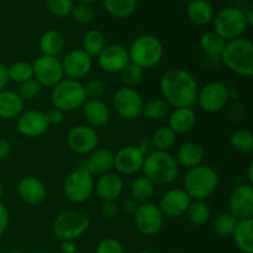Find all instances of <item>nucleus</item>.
Instances as JSON below:
<instances>
[{
  "label": "nucleus",
  "instance_id": "obj_27",
  "mask_svg": "<svg viewBox=\"0 0 253 253\" xmlns=\"http://www.w3.org/2000/svg\"><path fill=\"white\" fill-rule=\"evenodd\" d=\"M25 101L20 98L17 91H0V119L2 120H15L24 111Z\"/></svg>",
  "mask_w": 253,
  "mask_h": 253
},
{
  "label": "nucleus",
  "instance_id": "obj_12",
  "mask_svg": "<svg viewBox=\"0 0 253 253\" xmlns=\"http://www.w3.org/2000/svg\"><path fill=\"white\" fill-rule=\"evenodd\" d=\"M67 145L69 150L77 155H90L99 147V133L96 128L88 125H77L67 133Z\"/></svg>",
  "mask_w": 253,
  "mask_h": 253
},
{
  "label": "nucleus",
  "instance_id": "obj_17",
  "mask_svg": "<svg viewBox=\"0 0 253 253\" xmlns=\"http://www.w3.org/2000/svg\"><path fill=\"white\" fill-rule=\"evenodd\" d=\"M229 212L237 220L253 219V187L249 183L239 184L229 198Z\"/></svg>",
  "mask_w": 253,
  "mask_h": 253
},
{
  "label": "nucleus",
  "instance_id": "obj_10",
  "mask_svg": "<svg viewBox=\"0 0 253 253\" xmlns=\"http://www.w3.org/2000/svg\"><path fill=\"white\" fill-rule=\"evenodd\" d=\"M230 89L225 83L212 81L199 88L197 95V105L209 114L219 113L230 100Z\"/></svg>",
  "mask_w": 253,
  "mask_h": 253
},
{
  "label": "nucleus",
  "instance_id": "obj_49",
  "mask_svg": "<svg viewBox=\"0 0 253 253\" xmlns=\"http://www.w3.org/2000/svg\"><path fill=\"white\" fill-rule=\"evenodd\" d=\"M10 221V214L7 210L6 205L0 200V236H2L5 231H6L7 226H9Z\"/></svg>",
  "mask_w": 253,
  "mask_h": 253
},
{
  "label": "nucleus",
  "instance_id": "obj_23",
  "mask_svg": "<svg viewBox=\"0 0 253 253\" xmlns=\"http://www.w3.org/2000/svg\"><path fill=\"white\" fill-rule=\"evenodd\" d=\"M82 111L86 125L93 128L104 127L110 123V108L101 99H86L84 105L82 106Z\"/></svg>",
  "mask_w": 253,
  "mask_h": 253
},
{
  "label": "nucleus",
  "instance_id": "obj_52",
  "mask_svg": "<svg viewBox=\"0 0 253 253\" xmlns=\"http://www.w3.org/2000/svg\"><path fill=\"white\" fill-rule=\"evenodd\" d=\"M10 82L9 73H7V66L0 62V91L5 90L7 83Z\"/></svg>",
  "mask_w": 253,
  "mask_h": 253
},
{
  "label": "nucleus",
  "instance_id": "obj_36",
  "mask_svg": "<svg viewBox=\"0 0 253 253\" xmlns=\"http://www.w3.org/2000/svg\"><path fill=\"white\" fill-rule=\"evenodd\" d=\"M170 106L163 98H155L145 104L142 115L150 121L165 120L169 115Z\"/></svg>",
  "mask_w": 253,
  "mask_h": 253
},
{
  "label": "nucleus",
  "instance_id": "obj_48",
  "mask_svg": "<svg viewBox=\"0 0 253 253\" xmlns=\"http://www.w3.org/2000/svg\"><path fill=\"white\" fill-rule=\"evenodd\" d=\"M46 114V118H47V121H48L49 126L51 125H58V124H61L62 121L64 120V114L62 110H59V109L57 108H52L49 109Z\"/></svg>",
  "mask_w": 253,
  "mask_h": 253
},
{
  "label": "nucleus",
  "instance_id": "obj_60",
  "mask_svg": "<svg viewBox=\"0 0 253 253\" xmlns=\"http://www.w3.org/2000/svg\"><path fill=\"white\" fill-rule=\"evenodd\" d=\"M136 253H153L152 251H148V250H141V251L136 252Z\"/></svg>",
  "mask_w": 253,
  "mask_h": 253
},
{
  "label": "nucleus",
  "instance_id": "obj_22",
  "mask_svg": "<svg viewBox=\"0 0 253 253\" xmlns=\"http://www.w3.org/2000/svg\"><path fill=\"white\" fill-rule=\"evenodd\" d=\"M17 194L26 204L40 205L46 200L47 188L41 179L34 175H27L17 184Z\"/></svg>",
  "mask_w": 253,
  "mask_h": 253
},
{
  "label": "nucleus",
  "instance_id": "obj_11",
  "mask_svg": "<svg viewBox=\"0 0 253 253\" xmlns=\"http://www.w3.org/2000/svg\"><path fill=\"white\" fill-rule=\"evenodd\" d=\"M143 101L142 95L135 88L121 86L113 95V108L120 118L125 120H137L142 116Z\"/></svg>",
  "mask_w": 253,
  "mask_h": 253
},
{
  "label": "nucleus",
  "instance_id": "obj_56",
  "mask_svg": "<svg viewBox=\"0 0 253 253\" xmlns=\"http://www.w3.org/2000/svg\"><path fill=\"white\" fill-rule=\"evenodd\" d=\"M245 16H246V21H247V25L250 26H252L253 25V10L250 9L249 11L245 12Z\"/></svg>",
  "mask_w": 253,
  "mask_h": 253
},
{
  "label": "nucleus",
  "instance_id": "obj_18",
  "mask_svg": "<svg viewBox=\"0 0 253 253\" xmlns=\"http://www.w3.org/2000/svg\"><path fill=\"white\" fill-rule=\"evenodd\" d=\"M49 124L46 114L40 110L22 111L16 119V130L20 135L27 138H37L48 131Z\"/></svg>",
  "mask_w": 253,
  "mask_h": 253
},
{
  "label": "nucleus",
  "instance_id": "obj_9",
  "mask_svg": "<svg viewBox=\"0 0 253 253\" xmlns=\"http://www.w3.org/2000/svg\"><path fill=\"white\" fill-rule=\"evenodd\" d=\"M94 177L84 168L72 170L63 182L64 197L73 204H82L90 199L94 193Z\"/></svg>",
  "mask_w": 253,
  "mask_h": 253
},
{
  "label": "nucleus",
  "instance_id": "obj_2",
  "mask_svg": "<svg viewBox=\"0 0 253 253\" xmlns=\"http://www.w3.org/2000/svg\"><path fill=\"white\" fill-rule=\"evenodd\" d=\"M220 58L236 76L251 77L253 74V43L250 39L241 36L227 41Z\"/></svg>",
  "mask_w": 253,
  "mask_h": 253
},
{
  "label": "nucleus",
  "instance_id": "obj_13",
  "mask_svg": "<svg viewBox=\"0 0 253 253\" xmlns=\"http://www.w3.org/2000/svg\"><path fill=\"white\" fill-rule=\"evenodd\" d=\"M34 79L46 88H53L64 79L61 59L58 57H51L41 54L32 64Z\"/></svg>",
  "mask_w": 253,
  "mask_h": 253
},
{
  "label": "nucleus",
  "instance_id": "obj_15",
  "mask_svg": "<svg viewBox=\"0 0 253 253\" xmlns=\"http://www.w3.org/2000/svg\"><path fill=\"white\" fill-rule=\"evenodd\" d=\"M64 78L81 82L90 73L93 58L82 48L71 49L61 61Z\"/></svg>",
  "mask_w": 253,
  "mask_h": 253
},
{
  "label": "nucleus",
  "instance_id": "obj_38",
  "mask_svg": "<svg viewBox=\"0 0 253 253\" xmlns=\"http://www.w3.org/2000/svg\"><path fill=\"white\" fill-rule=\"evenodd\" d=\"M237 222H239V220L234 215L230 214L229 211L220 212L214 220V231L216 232L217 236L224 237V239L231 237Z\"/></svg>",
  "mask_w": 253,
  "mask_h": 253
},
{
  "label": "nucleus",
  "instance_id": "obj_41",
  "mask_svg": "<svg viewBox=\"0 0 253 253\" xmlns=\"http://www.w3.org/2000/svg\"><path fill=\"white\" fill-rule=\"evenodd\" d=\"M143 71L141 67H138L137 64L132 63V62H128L121 72L119 73L120 76L121 83L124 84V86H127V88H135L136 85L141 83V81L143 79Z\"/></svg>",
  "mask_w": 253,
  "mask_h": 253
},
{
  "label": "nucleus",
  "instance_id": "obj_29",
  "mask_svg": "<svg viewBox=\"0 0 253 253\" xmlns=\"http://www.w3.org/2000/svg\"><path fill=\"white\" fill-rule=\"evenodd\" d=\"M187 14L190 21L199 26L210 24L215 16L214 7L208 0H192L188 4Z\"/></svg>",
  "mask_w": 253,
  "mask_h": 253
},
{
  "label": "nucleus",
  "instance_id": "obj_4",
  "mask_svg": "<svg viewBox=\"0 0 253 253\" xmlns=\"http://www.w3.org/2000/svg\"><path fill=\"white\" fill-rule=\"evenodd\" d=\"M183 185V189L192 200H207L219 187V174L210 166H197L188 169Z\"/></svg>",
  "mask_w": 253,
  "mask_h": 253
},
{
  "label": "nucleus",
  "instance_id": "obj_34",
  "mask_svg": "<svg viewBox=\"0 0 253 253\" xmlns=\"http://www.w3.org/2000/svg\"><path fill=\"white\" fill-rule=\"evenodd\" d=\"M105 46V36H104L100 30L91 29L85 32L83 37V42H82V49L85 53H88L91 58L98 57Z\"/></svg>",
  "mask_w": 253,
  "mask_h": 253
},
{
  "label": "nucleus",
  "instance_id": "obj_8",
  "mask_svg": "<svg viewBox=\"0 0 253 253\" xmlns=\"http://www.w3.org/2000/svg\"><path fill=\"white\" fill-rule=\"evenodd\" d=\"M212 21H214V31L226 42L241 37L249 27L245 11L234 6L220 10L214 16Z\"/></svg>",
  "mask_w": 253,
  "mask_h": 253
},
{
  "label": "nucleus",
  "instance_id": "obj_6",
  "mask_svg": "<svg viewBox=\"0 0 253 253\" xmlns=\"http://www.w3.org/2000/svg\"><path fill=\"white\" fill-rule=\"evenodd\" d=\"M85 101L86 95L82 82L64 78L51 90L52 105L63 113H72L82 109Z\"/></svg>",
  "mask_w": 253,
  "mask_h": 253
},
{
  "label": "nucleus",
  "instance_id": "obj_47",
  "mask_svg": "<svg viewBox=\"0 0 253 253\" xmlns=\"http://www.w3.org/2000/svg\"><path fill=\"white\" fill-rule=\"evenodd\" d=\"M101 216L105 219H114L119 212V207L116 202H103L100 207Z\"/></svg>",
  "mask_w": 253,
  "mask_h": 253
},
{
  "label": "nucleus",
  "instance_id": "obj_42",
  "mask_svg": "<svg viewBox=\"0 0 253 253\" xmlns=\"http://www.w3.org/2000/svg\"><path fill=\"white\" fill-rule=\"evenodd\" d=\"M46 9L56 17H66L71 15L74 0H44Z\"/></svg>",
  "mask_w": 253,
  "mask_h": 253
},
{
  "label": "nucleus",
  "instance_id": "obj_30",
  "mask_svg": "<svg viewBox=\"0 0 253 253\" xmlns=\"http://www.w3.org/2000/svg\"><path fill=\"white\" fill-rule=\"evenodd\" d=\"M231 237L240 251L253 253V219L239 220Z\"/></svg>",
  "mask_w": 253,
  "mask_h": 253
},
{
  "label": "nucleus",
  "instance_id": "obj_14",
  "mask_svg": "<svg viewBox=\"0 0 253 253\" xmlns=\"http://www.w3.org/2000/svg\"><path fill=\"white\" fill-rule=\"evenodd\" d=\"M133 222L140 234L143 236H153L161 231L165 222V216L161 212L158 205L153 203L138 205L133 214Z\"/></svg>",
  "mask_w": 253,
  "mask_h": 253
},
{
  "label": "nucleus",
  "instance_id": "obj_20",
  "mask_svg": "<svg viewBox=\"0 0 253 253\" xmlns=\"http://www.w3.org/2000/svg\"><path fill=\"white\" fill-rule=\"evenodd\" d=\"M96 59L101 71L110 74L120 73L121 69L130 62L127 48L119 43L106 44Z\"/></svg>",
  "mask_w": 253,
  "mask_h": 253
},
{
  "label": "nucleus",
  "instance_id": "obj_33",
  "mask_svg": "<svg viewBox=\"0 0 253 253\" xmlns=\"http://www.w3.org/2000/svg\"><path fill=\"white\" fill-rule=\"evenodd\" d=\"M225 43H226V41L222 37H220L215 31L205 32L199 40L200 49L208 57H211V58H217V57L221 56Z\"/></svg>",
  "mask_w": 253,
  "mask_h": 253
},
{
  "label": "nucleus",
  "instance_id": "obj_26",
  "mask_svg": "<svg viewBox=\"0 0 253 253\" xmlns=\"http://www.w3.org/2000/svg\"><path fill=\"white\" fill-rule=\"evenodd\" d=\"M197 124V114L193 108H175L168 115V127L175 135L188 133Z\"/></svg>",
  "mask_w": 253,
  "mask_h": 253
},
{
  "label": "nucleus",
  "instance_id": "obj_35",
  "mask_svg": "<svg viewBox=\"0 0 253 253\" xmlns=\"http://www.w3.org/2000/svg\"><path fill=\"white\" fill-rule=\"evenodd\" d=\"M185 215L192 225L203 226L210 220L211 212H210V208L205 200H192Z\"/></svg>",
  "mask_w": 253,
  "mask_h": 253
},
{
  "label": "nucleus",
  "instance_id": "obj_1",
  "mask_svg": "<svg viewBox=\"0 0 253 253\" xmlns=\"http://www.w3.org/2000/svg\"><path fill=\"white\" fill-rule=\"evenodd\" d=\"M160 89L162 98L174 109L197 105L199 85L197 79L184 69L170 68L166 71L161 77Z\"/></svg>",
  "mask_w": 253,
  "mask_h": 253
},
{
  "label": "nucleus",
  "instance_id": "obj_57",
  "mask_svg": "<svg viewBox=\"0 0 253 253\" xmlns=\"http://www.w3.org/2000/svg\"><path fill=\"white\" fill-rule=\"evenodd\" d=\"M78 1L82 2V4L90 5V4H93V2H96V1H98V0H78Z\"/></svg>",
  "mask_w": 253,
  "mask_h": 253
},
{
  "label": "nucleus",
  "instance_id": "obj_37",
  "mask_svg": "<svg viewBox=\"0 0 253 253\" xmlns=\"http://www.w3.org/2000/svg\"><path fill=\"white\" fill-rule=\"evenodd\" d=\"M151 140H152L156 151L169 152V150L177 141V135L168 126H161L155 131Z\"/></svg>",
  "mask_w": 253,
  "mask_h": 253
},
{
  "label": "nucleus",
  "instance_id": "obj_55",
  "mask_svg": "<svg viewBox=\"0 0 253 253\" xmlns=\"http://www.w3.org/2000/svg\"><path fill=\"white\" fill-rule=\"evenodd\" d=\"M247 178H249V184L252 185L253 183V162L251 161L247 167Z\"/></svg>",
  "mask_w": 253,
  "mask_h": 253
},
{
  "label": "nucleus",
  "instance_id": "obj_58",
  "mask_svg": "<svg viewBox=\"0 0 253 253\" xmlns=\"http://www.w3.org/2000/svg\"><path fill=\"white\" fill-rule=\"evenodd\" d=\"M2 195H4V185H2L1 183H0V200H1Z\"/></svg>",
  "mask_w": 253,
  "mask_h": 253
},
{
  "label": "nucleus",
  "instance_id": "obj_51",
  "mask_svg": "<svg viewBox=\"0 0 253 253\" xmlns=\"http://www.w3.org/2000/svg\"><path fill=\"white\" fill-rule=\"evenodd\" d=\"M137 147H138V150H140L141 152L145 155V157L147 155H150V153H152L153 151H156L155 146H153L152 140H151V137L142 138V140L140 141V143L137 145Z\"/></svg>",
  "mask_w": 253,
  "mask_h": 253
},
{
  "label": "nucleus",
  "instance_id": "obj_53",
  "mask_svg": "<svg viewBox=\"0 0 253 253\" xmlns=\"http://www.w3.org/2000/svg\"><path fill=\"white\" fill-rule=\"evenodd\" d=\"M138 205H140V204H137V203H136L135 200H132L130 198V199H127V200H125V202H124L123 208H124V210H125V211L127 212V214L133 215L136 212V210H137Z\"/></svg>",
  "mask_w": 253,
  "mask_h": 253
},
{
  "label": "nucleus",
  "instance_id": "obj_45",
  "mask_svg": "<svg viewBox=\"0 0 253 253\" xmlns=\"http://www.w3.org/2000/svg\"><path fill=\"white\" fill-rule=\"evenodd\" d=\"M86 99H101L106 91V84L103 79L91 78L83 84Z\"/></svg>",
  "mask_w": 253,
  "mask_h": 253
},
{
  "label": "nucleus",
  "instance_id": "obj_59",
  "mask_svg": "<svg viewBox=\"0 0 253 253\" xmlns=\"http://www.w3.org/2000/svg\"><path fill=\"white\" fill-rule=\"evenodd\" d=\"M6 253H24V252L19 251V250H11V251H7Z\"/></svg>",
  "mask_w": 253,
  "mask_h": 253
},
{
  "label": "nucleus",
  "instance_id": "obj_32",
  "mask_svg": "<svg viewBox=\"0 0 253 253\" xmlns=\"http://www.w3.org/2000/svg\"><path fill=\"white\" fill-rule=\"evenodd\" d=\"M104 7L116 19H127L135 14L138 0H103Z\"/></svg>",
  "mask_w": 253,
  "mask_h": 253
},
{
  "label": "nucleus",
  "instance_id": "obj_44",
  "mask_svg": "<svg viewBox=\"0 0 253 253\" xmlns=\"http://www.w3.org/2000/svg\"><path fill=\"white\" fill-rule=\"evenodd\" d=\"M41 91H42V85L34 78L25 82V83L20 84L19 89H17V94H19L20 98H21L24 101H30L39 98Z\"/></svg>",
  "mask_w": 253,
  "mask_h": 253
},
{
  "label": "nucleus",
  "instance_id": "obj_19",
  "mask_svg": "<svg viewBox=\"0 0 253 253\" xmlns=\"http://www.w3.org/2000/svg\"><path fill=\"white\" fill-rule=\"evenodd\" d=\"M192 199L183 188H172L162 195L160 200L161 212L169 219H178L184 216Z\"/></svg>",
  "mask_w": 253,
  "mask_h": 253
},
{
  "label": "nucleus",
  "instance_id": "obj_54",
  "mask_svg": "<svg viewBox=\"0 0 253 253\" xmlns=\"http://www.w3.org/2000/svg\"><path fill=\"white\" fill-rule=\"evenodd\" d=\"M59 250L62 253H76L77 247L74 245V241H61Z\"/></svg>",
  "mask_w": 253,
  "mask_h": 253
},
{
  "label": "nucleus",
  "instance_id": "obj_16",
  "mask_svg": "<svg viewBox=\"0 0 253 253\" xmlns=\"http://www.w3.org/2000/svg\"><path fill=\"white\" fill-rule=\"evenodd\" d=\"M145 155L138 150L137 146L128 145L114 153V168L121 177L135 175L142 170Z\"/></svg>",
  "mask_w": 253,
  "mask_h": 253
},
{
  "label": "nucleus",
  "instance_id": "obj_50",
  "mask_svg": "<svg viewBox=\"0 0 253 253\" xmlns=\"http://www.w3.org/2000/svg\"><path fill=\"white\" fill-rule=\"evenodd\" d=\"M11 151L12 146L10 143V141L6 140V138L0 137V162L9 158V156L11 155Z\"/></svg>",
  "mask_w": 253,
  "mask_h": 253
},
{
  "label": "nucleus",
  "instance_id": "obj_39",
  "mask_svg": "<svg viewBox=\"0 0 253 253\" xmlns=\"http://www.w3.org/2000/svg\"><path fill=\"white\" fill-rule=\"evenodd\" d=\"M7 73H9L10 81L14 82V83H17L19 85L34 78L32 64L25 61L14 62L11 66L7 67Z\"/></svg>",
  "mask_w": 253,
  "mask_h": 253
},
{
  "label": "nucleus",
  "instance_id": "obj_46",
  "mask_svg": "<svg viewBox=\"0 0 253 253\" xmlns=\"http://www.w3.org/2000/svg\"><path fill=\"white\" fill-rule=\"evenodd\" d=\"M95 253H125V249L120 241L113 237H108L99 242Z\"/></svg>",
  "mask_w": 253,
  "mask_h": 253
},
{
  "label": "nucleus",
  "instance_id": "obj_43",
  "mask_svg": "<svg viewBox=\"0 0 253 253\" xmlns=\"http://www.w3.org/2000/svg\"><path fill=\"white\" fill-rule=\"evenodd\" d=\"M71 16L77 24L89 25L94 21L95 14H94V10L90 5L79 2V4L73 6V9L71 11Z\"/></svg>",
  "mask_w": 253,
  "mask_h": 253
},
{
  "label": "nucleus",
  "instance_id": "obj_28",
  "mask_svg": "<svg viewBox=\"0 0 253 253\" xmlns=\"http://www.w3.org/2000/svg\"><path fill=\"white\" fill-rule=\"evenodd\" d=\"M39 47L41 53L44 56L58 57V54L62 53V51L66 47L64 35L58 30H47L40 37Z\"/></svg>",
  "mask_w": 253,
  "mask_h": 253
},
{
  "label": "nucleus",
  "instance_id": "obj_31",
  "mask_svg": "<svg viewBox=\"0 0 253 253\" xmlns=\"http://www.w3.org/2000/svg\"><path fill=\"white\" fill-rule=\"evenodd\" d=\"M156 193V185L145 175L137 177L132 180L130 187V198L135 200L137 204L151 203Z\"/></svg>",
  "mask_w": 253,
  "mask_h": 253
},
{
  "label": "nucleus",
  "instance_id": "obj_61",
  "mask_svg": "<svg viewBox=\"0 0 253 253\" xmlns=\"http://www.w3.org/2000/svg\"><path fill=\"white\" fill-rule=\"evenodd\" d=\"M34 253H46V252H42V251H37V252H34Z\"/></svg>",
  "mask_w": 253,
  "mask_h": 253
},
{
  "label": "nucleus",
  "instance_id": "obj_40",
  "mask_svg": "<svg viewBox=\"0 0 253 253\" xmlns=\"http://www.w3.org/2000/svg\"><path fill=\"white\" fill-rule=\"evenodd\" d=\"M230 146L239 153H250L253 151V135L251 131L236 130L230 137Z\"/></svg>",
  "mask_w": 253,
  "mask_h": 253
},
{
  "label": "nucleus",
  "instance_id": "obj_21",
  "mask_svg": "<svg viewBox=\"0 0 253 253\" xmlns=\"http://www.w3.org/2000/svg\"><path fill=\"white\" fill-rule=\"evenodd\" d=\"M94 192L101 202H116L124 192V179L116 172L99 175L94 183Z\"/></svg>",
  "mask_w": 253,
  "mask_h": 253
},
{
  "label": "nucleus",
  "instance_id": "obj_7",
  "mask_svg": "<svg viewBox=\"0 0 253 253\" xmlns=\"http://www.w3.org/2000/svg\"><path fill=\"white\" fill-rule=\"evenodd\" d=\"M90 226L88 216L83 212L66 210L54 217L52 232L59 241H74L83 236Z\"/></svg>",
  "mask_w": 253,
  "mask_h": 253
},
{
  "label": "nucleus",
  "instance_id": "obj_3",
  "mask_svg": "<svg viewBox=\"0 0 253 253\" xmlns=\"http://www.w3.org/2000/svg\"><path fill=\"white\" fill-rule=\"evenodd\" d=\"M142 172L155 185H168L177 179L179 166L169 152L153 151L145 157Z\"/></svg>",
  "mask_w": 253,
  "mask_h": 253
},
{
  "label": "nucleus",
  "instance_id": "obj_25",
  "mask_svg": "<svg viewBox=\"0 0 253 253\" xmlns=\"http://www.w3.org/2000/svg\"><path fill=\"white\" fill-rule=\"evenodd\" d=\"M204 156L205 151L200 143L194 142V141H188V142L180 145L174 158L179 168L183 167L185 169H192L197 166L203 165Z\"/></svg>",
  "mask_w": 253,
  "mask_h": 253
},
{
  "label": "nucleus",
  "instance_id": "obj_24",
  "mask_svg": "<svg viewBox=\"0 0 253 253\" xmlns=\"http://www.w3.org/2000/svg\"><path fill=\"white\" fill-rule=\"evenodd\" d=\"M82 168L88 170L91 175H101L114 169V153L108 148H96L88 155Z\"/></svg>",
  "mask_w": 253,
  "mask_h": 253
},
{
  "label": "nucleus",
  "instance_id": "obj_5",
  "mask_svg": "<svg viewBox=\"0 0 253 253\" xmlns=\"http://www.w3.org/2000/svg\"><path fill=\"white\" fill-rule=\"evenodd\" d=\"M128 51L130 62L137 64L145 71L161 63L165 54L162 42L153 35H142L135 39Z\"/></svg>",
  "mask_w": 253,
  "mask_h": 253
}]
</instances>
